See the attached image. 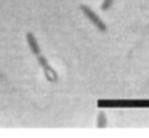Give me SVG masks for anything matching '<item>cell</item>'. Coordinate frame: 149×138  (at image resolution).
<instances>
[{"label":"cell","instance_id":"6da1fadb","mask_svg":"<svg viewBox=\"0 0 149 138\" xmlns=\"http://www.w3.org/2000/svg\"><path fill=\"white\" fill-rule=\"evenodd\" d=\"M80 9L82 10V12L84 13V15L88 18L90 22H91L92 24H93L94 26L98 29V30L102 31V32H106L107 29H108V28H107V26H106V24H104V22L100 20V16H98L97 14H96L95 12L91 9V8L88 7L87 5L82 4V5H80Z\"/></svg>","mask_w":149,"mask_h":138},{"label":"cell","instance_id":"7a4b0ae2","mask_svg":"<svg viewBox=\"0 0 149 138\" xmlns=\"http://www.w3.org/2000/svg\"><path fill=\"white\" fill-rule=\"evenodd\" d=\"M26 40H28L29 46H30L31 52L37 56L40 55V54H41V49H40V46H39V44H38L37 40H36L35 36L33 34H31V33H29V34L26 35Z\"/></svg>","mask_w":149,"mask_h":138},{"label":"cell","instance_id":"3957f363","mask_svg":"<svg viewBox=\"0 0 149 138\" xmlns=\"http://www.w3.org/2000/svg\"><path fill=\"white\" fill-rule=\"evenodd\" d=\"M108 124V119L104 112H100L97 116V127L98 128H104Z\"/></svg>","mask_w":149,"mask_h":138},{"label":"cell","instance_id":"277c9868","mask_svg":"<svg viewBox=\"0 0 149 138\" xmlns=\"http://www.w3.org/2000/svg\"><path fill=\"white\" fill-rule=\"evenodd\" d=\"M114 1H115V0H104V2L102 3V6H100L102 10H108L109 8L113 5Z\"/></svg>","mask_w":149,"mask_h":138}]
</instances>
